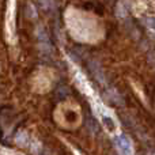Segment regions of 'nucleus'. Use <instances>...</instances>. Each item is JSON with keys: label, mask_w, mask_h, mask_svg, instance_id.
<instances>
[{"label": "nucleus", "mask_w": 155, "mask_h": 155, "mask_svg": "<svg viewBox=\"0 0 155 155\" xmlns=\"http://www.w3.org/2000/svg\"><path fill=\"white\" fill-rule=\"evenodd\" d=\"M147 155H155V151H150V153H148Z\"/></svg>", "instance_id": "9"}, {"label": "nucleus", "mask_w": 155, "mask_h": 155, "mask_svg": "<svg viewBox=\"0 0 155 155\" xmlns=\"http://www.w3.org/2000/svg\"><path fill=\"white\" fill-rule=\"evenodd\" d=\"M107 94H109V97L112 98V101L114 102L116 105H117V104H118V105H123V104H124V99L121 98V95H120V94H118L116 90H110Z\"/></svg>", "instance_id": "4"}, {"label": "nucleus", "mask_w": 155, "mask_h": 155, "mask_svg": "<svg viewBox=\"0 0 155 155\" xmlns=\"http://www.w3.org/2000/svg\"><path fill=\"white\" fill-rule=\"evenodd\" d=\"M59 93H60V95H59V98H60V99H64L65 97L68 95V90H67V88H65V87L60 88V90H59Z\"/></svg>", "instance_id": "7"}, {"label": "nucleus", "mask_w": 155, "mask_h": 155, "mask_svg": "<svg viewBox=\"0 0 155 155\" xmlns=\"http://www.w3.org/2000/svg\"><path fill=\"white\" fill-rule=\"evenodd\" d=\"M102 120H104V123L106 124V127H107L109 129H114V128H116L114 121H113L110 117H107V116H104V118H102Z\"/></svg>", "instance_id": "6"}, {"label": "nucleus", "mask_w": 155, "mask_h": 155, "mask_svg": "<svg viewBox=\"0 0 155 155\" xmlns=\"http://www.w3.org/2000/svg\"><path fill=\"white\" fill-rule=\"evenodd\" d=\"M40 4L44 11H49L53 7V0H40Z\"/></svg>", "instance_id": "5"}, {"label": "nucleus", "mask_w": 155, "mask_h": 155, "mask_svg": "<svg viewBox=\"0 0 155 155\" xmlns=\"http://www.w3.org/2000/svg\"><path fill=\"white\" fill-rule=\"evenodd\" d=\"M116 144H117L118 150L121 151L123 155H132L131 140H129L125 135H120V136L116 137Z\"/></svg>", "instance_id": "2"}, {"label": "nucleus", "mask_w": 155, "mask_h": 155, "mask_svg": "<svg viewBox=\"0 0 155 155\" xmlns=\"http://www.w3.org/2000/svg\"><path fill=\"white\" fill-rule=\"evenodd\" d=\"M147 23H148V26H150L151 29L155 30V16H150V18L147 19Z\"/></svg>", "instance_id": "8"}, {"label": "nucleus", "mask_w": 155, "mask_h": 155, "mask_svg": "<svg viewBox=\"0 0 155 155\" xmlns=\"http://www.w3.org/2000/svg\"><path fill=\"white\" fill-rule=\"evenodd\" d=\"M86 124H87V128H88V131H90L91 134H97V132H98L99 127H98V124H97V121L94 120L91 116H88V117H87Z\"/></svg>", "instance_id": "3"}, {"label": "nucleus", "mask_w": 155, "mask_h": 155, "mask_svg": "<svg viewBox=\"0 0 155 155\" xmlns=\"http://www.w3.org/2000/svg\"><path fill=\"white\" fill-rule=\"evenodd\" d=\"M88 70H90V72L93 74L94 79H95L97 82L104 84L105 83V74H104V70H102L101 64H99L98 61L90 60V61H88Z\"/></svg>", "instance_id": "1"}]
</instances>
